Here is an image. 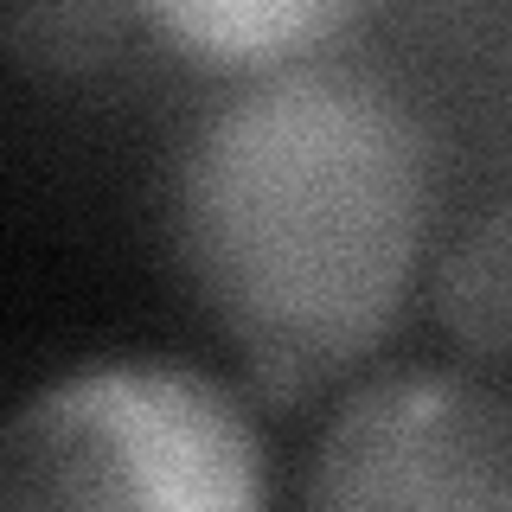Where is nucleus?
Segmentation results:
<instances>
[{"instance_id": "1", "label": "nucleus", "mask_w": 512, "mask_h": 512, "mask_svg": "<svg viewBox=\"0 0 512 512\" xmlns=\"http://www.w3.org/2000/svg\"><path fill=\"white\" fill-rule=\"evenodd\" d=\"M180 256L256 391L295 404L378 346L429 231V141L359 64H269L192 135Z\"/></svg>"}, {"instance_id": "2", "label": "nucleus", "mask_w": 512, "mask_h": 512, "mask_svg": "<svg viewBox=\"0 0 512 512\" xmlns=\"http://www.w3.org/2000/svg\"><path fill=\"white\" fill-rule=\"evenodd\" d=\"M263 442L186 365H90L58 378L0 436L7 506H263Z\"/></svg>"}, {"instance_id": "3", "label": "nucleus", "mask_w": 512, "mask_h": 512, "mask_svg": "<svg viewBox=\"0 0 512 512\" xmlns=\"http://www.w3.org/2000/svg\"><path fill=\"white\" fill-rule=\"evenodd\" d=\"M308 506H512V397L461 372H391L340 404Z\"/></svg>"}, {"instance_id": "4", "label": "nucleus", "mask_w": 512, "mask_h": 512, "mask_svg": "<svg viewBox=\"0 0 512 512\" xmlns=\"http://www.w3.org/2000/svg\"><path fill=\"white\" fill-rule=\"evenodd\" d=\"M148 20L212 64H288L333 39L359 0H135Z\"/></svg>"}, {"instance_id": "5", "label": "nucleus", "mask_w": 512, "mask_h": 512, "mask_svg": "<svg viewBox=\"0 0 512 512\" xmlns=\"http://www.w3.org/2000/svg\"><path fill=\"white\" fill-rule=\"evenodd\" d=\"M436 308L468 352L512 359V205L487 212L442 256Z\"/></svg>"}]
</instances>
